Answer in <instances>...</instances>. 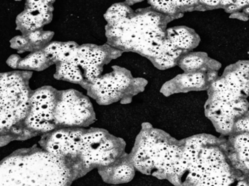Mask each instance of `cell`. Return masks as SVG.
Masks as SVG:
<instances>
[{
	"mask_svg": "<svg viewBox=\"0 0 249 186\" xmlns=\"http://www.w3.org/2000/svg\"><path fill=\"white\" fill-rule=\"evenodd\" d=\"M66 171L59 158L38 153L3 163L1 186H65Z\"/></svg>",
	"mask_w": 249,
	"mask_h": 186,
	"instance_id": "obj_1",
	"label": "cell"
},
{
	"mask_svg": "<svg viewBox=\"0 0 249 186\" xmlns=\"http://www.w3.org/2000/svg\"><path fill=\"white\" fill-rule=\"evenodd\" d=\"M1 86V126L10 127L26 114L28 97L15 75H3Z\"/></svg>",
	"mask_w": 249,
	"mask_h": 186,
	"instance_id": "obj_2",
	"label": "cell"
},
{
	"mask_svg": "<svg viewBox=\"0 0 249 186\" xmlns=\"http://www.w3.org/2000/svg\"><path fill=\"white\" fill-rule=\"evenodd\" d=\"M90 115V105L87 100L77 97L73 91H69L64 94L55 108L54 117L60 123L77 125L87 119Z\"/></svg>",
	"mask_w": 249,
	"mask_h": 186,
	"instance_id": "obj_3",
	"label": "cell"
},
{
	"mask_svg": "<svg viewBox=\"0 0 249 186\" xmlns=\"http://www.w3.org/2000/svg\"><path fill=\"white\" fill-rule=\"evenodd\" d=\"M104 136L101 132L84 135L81 137V151L87 164L101 163L108 164L115 157L113 144L110 140H104Z\"/></svg>",
	"mask_w": 249,
	"mask_h": 186,
	"instance_id": "obj_4",
	"label": "cell"
},
{
	"mask_svg": "<svg viewBox=\"0 0 249 186\" xmlns=\"http://www.w3.org/2000/svg\"><path fill=\"white\" fill-rule=\"evenodd\" d=\"M32 113L28 117L27 123L31 127L41 130H50L53 126L50 123L54 117L53 95L47 90L35 93L31 99Z\"/></svg>",
	"mask_w": 249,
	"mask_h": 186,
	"instance_id": "obj_5",
	"label": "cell"
},
{
	"mask_svg": "<svg viewBox=\"0 0 249 186\" xmlns=\"http://www.w3.org/2000/svg\"><path fill=\"white\" fill-rule=\"evenodd\" d=\"M81 137L80 132H58L48 144V151L58 158L62 154L76 153L81 151Z\"/></svg>",
	"mask_w": 249,
	"mask_h": 186,
	"instance_id": "obj_6",
	"label": "cell"
},
{
	"mask_svg": "<svg viewBox=\"0 0 249 186\" xmlns=\"http://www.w3.org/2000/svg\"><path fill=\"white\" fill-rule=\"evenodd\" d=\"M235 146L241 162L249 169V134L239 135L235 140Z\"/></svg>",
	"mask_w": 249,
	"mask_h": 186,
	"instance_id": "obj_7",
	"label": "cell"
},
{
	"mask_svg": "<svg viewBox=\"0 0 249 186\" xmlns=\"http://www.w3.org/2000/svg\"><path fill=\"white\" fill-rule=\"evenodd\" d=\"M169 36L170 40L180 48H188L192 43V38L185 29L169 30Z\"/></svg>",
	"mask_w": 249,
	"mask_h": 186,
	"instance_id": "obj_8",
	"label": "cell"
},
{
	"mask_svg": "<svg viewBox=\"0 0 249 186\" xmlns=\"http://www.w3.org/2000/svg\"><path fill=\"white\" fill-rule=\"evenodd\" d=\"M128 13V9L126 7L116 5L114 6L108 10L106 15V18L112 23H117L122 19L126 18Z\"/></svg>",
	"mask_w": 249,
	"mask_h": 186,
	"instance_id": "obj_9",
	"label": "cell"
},
{
	"mask_svg": "<svg viewBox=\"0 0 249 186\" xmlns=\"http://www.w3.org/2000/svg\"><path fill=\"white\" fill-rule=\"evenodd\" d=\"M133 173V170L130 166L126 164L121 165L115 170L114 178L116 180L119 181H124L129 179Z\"/></svg>",
	"mask_w": 249,
	"mask_h": 186,
	"instance_id": "obj_10",
	"label": "cell"
},
{
	"mask_svg": "<svg viewBox=\"0 0 249 186\" xmlns=\"http://www.w3.org/2000/svg\"><path fill=\"white\" fill-rule=\"evenodd\" d=\"M181 83L185 86H200L203 83V76L201 74L184 76L181 78Z\"/></svg>",
	"mask_w": 249,
	"mask_h": 186,
	"instance_id": "obj_11",
	"label": "cell"
},
{
	"mask_svg": "<svg viewBox=\"0 0 249 186\" xmlns=\"http://www.w3.org/2000/svg\"><path fill=\"white\" fill-rule=\"evenodd\" d=\"M44 60V55L41 53H36L24 60L22 65L30 67H37L40 66Z\"/></svg>",
	"mask_w": 249,
	"mask_h": 186,
	"instance_id": "obj_12",
	"label": "cell"
},
{
	"mask_svg": "<svg viewBox=\"0 0 249 186\" xmlns=\"http://www.w3.org/2000/svg\"><path fill=\"white\" fill-rule=\"evenodd\" d=\"M203 63V60L199 57H188L183 60V64L188 67V69H195L197 68Z\"/></svg>",
	"mask_w": 249,
	"mask_h": 186,
	"instance_id": "obj_13",
	"label": "cell"
},
{
	"mask_svg": "<svg viewBox=\"0 0 249 186\" xmlns=\"http://www.w3.org/2000/svg\"><path fill=\"white\" fill-rule=\"evenodd\" d=\"M156 60L161 66L164 67H170L174 65V58L168 53L162 52L160 55L156 58Z\"/></svg>",
	"mask_w": 249,
	"mask_h": 186,
	"instance_id": "obj_14",
	"label": "cell"
},
{
	"mask_svg": "<svg viewBox=\"0 0 249 186\" xmlns=\"http://www.w3.org/2000/svg\"><path fill=\"white\" fill-rule=\"evenodd\" d=\"M151 3L155 6V7L158 8V9H162L164 11L170 12H171L174 10V4L172 3V2H165V1H154V2H151Z\"/></svg>",
	"mask_w": 249,
	"mask_h": 186,
	"instance_id": "obj_15",
	"label": "cell"
},
{
	"mask_svg": "<svg viewBox=\"0 0 249 186\" xmlns=\"http://www.w3.org/2000/svg\"><path fill=\"white\" fill-rule=\"evenodd\" d=\"M236 127L241 131L249 132V119H241L236 123Z\"/></svg>",
	"mask_w": 249,
	"mask_h": 186,
	"instance_id": "obj_16",
	"label": "cell"
},
{
	"mask_svg": "<svg viewBox=\"0 0 249 186\" xmlns=\"http://www.w3.org/2000/svg\"><path fill=\"white\" fill-rule=\"evenodd\" d=\"M99 74V70L97 66L91 67L87 69V77L89 79H94L95 80Z\"/></svg>",
	"mask_w": 249,
	"mask_h": 186,
	"instance_id": "obj_17",
	"label": "cell"
},
{
	"mask_svg": "<svg viewBox=\"0 0 249 186\" xmlns=\"http://www.w3.org/2000/svg\"><path fill=\"white\" fill-rule=\"evenodd\" d=\"M30 39L32 40V41H38L40 39H41V37L40 33L38 32V31H35V32L31 33V34L30 35Z\"/></svg>",
	"mask_w": 249,
	"mask_h": 186,
	"instance_id": "obj_18",
	"label": "cell"
},
{
	"mask_svg": "<svg viewBox=\"0 0 249 186\" xmlns=\"http://www.w3.org/2000/svg\"><path fill=\"white\" fill-rule=\"evenodd\" d=\"M195 1H176V2H172V3L176 6H181V5H188L195 3Z\"/></svg>",
	"mask_w": 249,
	"mask_h": 186,
	"instance_id": "obj_19",
	"label": "cell"
},
{
	"mask_svg": "<svg viewBox=\"0 0 249 186\" xmlns=\"http://www.w3.org/2000/svg\"><path fill=\"white\" fill-rule=\"evenodd\" d=\"M202 2H204L206 4L211 5V6H215V5L218 4L219 1H202Z\"/></svg>",
	"mask_w": 249,
	"mask_h": 186,
	"instance_id": "obj_20",
	"label": "cell"
},
{
	"mask_svg": "<svg viewBox=\"0 0 249 186\" xmlns=\"http://www.w3.org/2000/svg\"><path fill=\"white\" fill-rule=\"evenodd\" d=\"M26 43V40H24V38H21V37H19L17 39V44L21 45V44H24Z\"/></svg>",
	"mask_w": 249,
	"mask_h": 186,
	"instance_id": "obj_21",
	"label": "cell"
}]
</instances>
